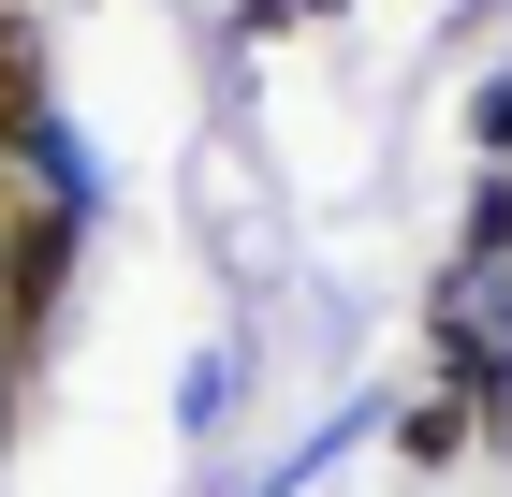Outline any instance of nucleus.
Masks as SVG:
<instances>
[{
  "label": "nucleus",
  "mask_w": 512,
  "mask_h": 497,
  "mask_svg": "<svg viewBox=\"0 0 512 497\" xmlns=\"http://www.w3.org/2000/svg\"><path fill=\"white\" fill-rule=\"evenodd\" d=\"M59 278H74V205H30L15 249H0V322L44 337V322H59Z\"/></svg>",
  "instance_id": "nucleus-1"
},
{
  "label": "nucleus",
  "mask_w": 512,
  "mask_h": 497,
  "mask_svg": "<svg viewBox=\"0 0 512 497\" xmlns=\"http://www.w3.org/2000/svg\"><path fill=\"white\" fill-rule=\"evenodd\" d=\"M0 147H44V44H30V15H0Z\"/></svg>",
  "instance_id": "nucleus-2"
},
{
  "label": "nucleus",
  "mask_w": 512,
  "mask_h": 497,
  "mask_svg": "<svg viewBox=\"0 0 512 497\" xmlns=\"http://www.w3.org/2000/svg\"><path fill=\"white\" fill-rule=\"evenodd\" d=\"M0 366H15V322H0Z\"/></svg>",
  "instance_id": "nucleus-3"
}]
</instances>
